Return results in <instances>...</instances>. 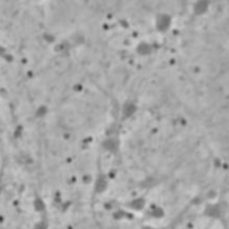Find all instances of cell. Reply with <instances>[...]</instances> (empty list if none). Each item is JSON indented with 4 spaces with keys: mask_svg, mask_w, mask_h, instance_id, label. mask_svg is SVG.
Segmentation results:
<instances>
[{
    "mask_svg": "<svg viewBox=\"0 0 229 229\" xmlns=\"http://www.w3.org/2000/svg\"><path fill=\"white\" fill-rule=\"evenodd\" d=\"M170 21H171V19L168 15L162 14L156 19V28L159 31H166L170 25Z\"/></svg>",
    "mask_w": 229,
    "mask_h": 229,
    "instance_id": "6da1fadb",
    "label": "cell"
},
{
    "mask_svg": "<svg viewBox=\"0 0 229 229\" xmlns=\"http://www.w3.org/2000/svg\"><path fill=\"white\" fill-rule=\"evenodd\" d=\"M137 52L141 55H148L151 52V47L148 45V43H141V45L137 47Z\"/></svg>",
    "mask_w": 229,
    "mask_h": 229,
    "instance_id": "7a4b0ae2",
    "label": "cell"
},
{
    "mask_svg": "<svg viewBox=\"0 0 229 229\" xmlns=\"http://www.w3.org/2000/svg\"><path fill=\"white\" fill-rule=\"evenodd\" d=\"M135 110H136V108H135V106H134L133 103H126V105H125V107H123V114H125L126 116H130V115H132L134 112H135Z\"/></svg>",
    "mask_w": 229,
    "mask_h": 229,
    "instance_id": "3957f363",
    "label": "cell"
},
{
    "mask_svg": "<svg viewBox=\"0 0 229 229\" xmlns=\"http://www.w3.org/2000/svg\"><path fill=\"white\" fill-rule=\"evenodd\" d=\"M195 13L197 14H202L207 11V3L206 2H199L197 4L195 5Z\"/></svg>",
    "mask_w": 229,
    "mask_h": 229,
    "instance_id": "277c9868",
    "label": "cell"
}]
</instances>
